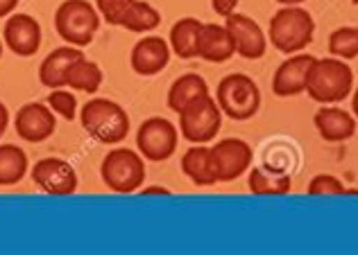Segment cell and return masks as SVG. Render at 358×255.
I'll use <instances>...</instances> for the list:
<instances>
[{
  "label": "cell",
  "mask_w": 358,
  "mask_h": 255,
  "mask_svg": "<svg viewBox=\"0 0 358 255\" xmlns=\"http://www.w3.org/2000/svg\"><path fill=\"white\" fill-rule=\"evenodd\" d=\"M306 93L317 104H341L354 93V70L338 56H315L306 79Z\"/></svg>",
  "instance_id": "cell-1"
},
{
  "label": "cell",
  "mask_w": 358,
  "mask_h": 255,
  "mask_svg": "<svg viewBox=\"0 0 358 255\" xmlns=\"http://www.w3.org/2000/svg\"><path fill=\"white\" fill-rule=\"evenodd\" d=\"M315 36V21L304 7L288 5L270 18L268 41L281 54L304 52Z\"/></svg>",
  "instance_id": "cell-2"
},
{
  "label": "cell",
  "mask_w": 358,
  "mask_h": 255,
  "mask_svg": "<svg viewBox=\"0 0 358 255\" xmlns=\"http://www.w3.org/2000/svg\"><path fill=\"white\" fill-rule=\"evenodd\" d=\"M82 129L102 145H120L129 134L127 111L114 100L96 98L80 109Z\"/></svg>",
  "instance_id": "cell-3"
},
{
  "label": "cell",
  "mask_w": 358,
  "mask_h": 255,
  "mask_svg": "<svg viewBox=\"0 0 358 255\" xmlns=\"http://www.w3.org/2000/svg\"><path fill=\"white\" fill-rule=\"evenodd\" d=\"M100 176L111 192L116 194H134L145 183L148 169L145 158L138 154V149L129 147H116L102 158Z\"/></svg>",
  "instance_id": "cell-4"
},
{
  "label": "cell",
  "mask_w": 358,
  "mask_h": 255,
  "mask_svg": "<svg viewBox=\"0 0 358 255\" xmlns=\"http://www.w3.org/2000/svg\"><path fill=\"white\" fill-rule=\"evenodd\" d=\"M215 102H218L222 116L236 122H245L259 113L261 91L250 75L231 72L220 79L218 88H215Z\"/></svg>",
  "instance_id": "cell-5"
},
{
  "label": "cell",
  "mask_w": 358,
  "mask_h": 255,
  "mask_svg": "<svg viewBox=\"0 0 358 255\" xmlns=\"http://www.w3.org/2000/svg\"><path fill=\"white\" fill-rule=\"evenodd\" d=\"M100 27V14L96 5L89 0H64L55 12V30L62 39L75 45V48H84L93 41Z\"/></svg>",
  "instance_id": "cell-6"
},
{
  "label": "cell",
  "mask_w": 358,
  "mask_h": 255,
  "mask_svg": "<svg viewBox=\"0 0 358 255\" xmlns=\"http://www.w3.org/2000/svg\"><path fill=\"white\" fill-rule=\"evenodd\" d=\"M177 116H179V134L191 145H209L220 134L222 111L215 98H211V93L191 102Z\"/></svg>",
  "instance_id": "cell-7"
},
{
  "label": "cell",
  "mask_w": 358,
  "mask_h": 255,
  "mask_svg": "<svg viewBox=\"0 0 358 255\" xmlns=\"http://www.w3.org/2000/svg\"><path fill=\"white\" fill-rule=\"evenodd\" d=\"M252 145L241 138H222L209 147V163L215 183H229L241 178L252 167Z\"/></svg>",
  "instance_id": "cell-8"
},
{
  "label": "cell",
  "mask_w": 358,
  "mask_h": 255,
  "mask_svg": "<svg viewBox=\"0 0 358 255\" xmlns=\"http://www.w3.org/2000/svg\"><path fill=\"white\" fill-rule=\"evenodd\" d=\"M179 131L166 118H148L136 131V149L150 163H164L177 152Z\"/></svg>",
  "instance_id": "cell-9"
},
{
  "label": "cell",
  "mask_w": 358,
  "mask_h": 255,
  "mask_svg": "<svg viewBox=\"0 0 358 255\" xmlns=\"http://www.w3.org/2000/svg\"><path fill=\"white\" fill-rule=\"evenodd\" d=\"M32 181L36 183L39 190H43L45 194H52V196H71L78 190V172L75 167L64 158H41L36 160L34 167H32Z\"/></svg>",
  "instance_id": "cell-10"
},
{
  "label": "cell",
  "mask_w": 358,
  "mask_h": 255,
  "mask_svg": "<svg viewBox=\"0 0 358 255\" xmlns=\"http://www.w3.org/2000/svg\"><path fill=\"white\" fill-rule=\"evenodd\" d=\"M14 129H16V136L25 140V143H30V145L45 143V140L55 134V129H57L55 111L48 104H41V102L23 104V107L16 111Z\"/></svg>",
  "instance_id": "cell-11"
},
{
  "label": "cell",
  "mask_w": 358,
  "mask_h": 255,
  "mask_svg": "<svg viewBox=\"0 0 358 255\" xmlns=\"http://www.w3.org/2000/svg\"><path fill=\"white\" fill-rule=\"evenodd\" d=\"M224 27L231 34L236 54H241L243 59L257 61L268 52V34L263 32V27L254 18L234 12L224 18Z\"/></svg>",
  "instance_id": "cell-12"
},
{
  "label": "cell",
  "mask_w": 358,
  "mask_h": 255,
  "mask_svg": "<svg viewBox=\"0 0 358 255\" xmlns=\"http://www.w3.org/2000/svg\"><path fill=\"white\" fill-rule=\"evenodd\" d=\"M3 43L16 56H32L41 48V25L30 14L7 16L3 27Z\"/></svg>",
  "instance_id": "cell-13"
},
{
  "label": "cell",
  "mask_w": 358,
  "mask_h": 255,
  "mask_svg": "<svg viewBox=\"0 0 358 255\" xmlns=\"http://www.w3.org/2000/svg\"><path fill=\"white\" fill-rule=\"evenodd\" d=\"M315 56L313 54H290L288 59L275 70L272 77V93L277 98H295L306 93V79L313 65Z\"/></svg>",
  "instance_id": "cell-14"
},
{
  "label": "cell",
  "mask_w": 358,
  "mask_h": 255,
  "mask_svg": "<svg viewBox=\"0 0 358 255\" xmlns=\"http://www.w3.org/2000/svg\"><path fill=\"white\" fill-rule=\"evenodd\" d=\"M171 54L173 50L166 39H162V36H143L131 48V70L141 75V77H152V75H159L171 63Z\"/></svg>",
  "instance_id": "cell-15"
},
{
  "label": "cell",
  "mask_w": 358,
  "mask_h": 255,
  "mask_svg": "<svg viewBox=\"0 0 358 255\" xmlns=\"http://www.w3.org/2000/svg\"><path fill=\"white\" fill-rule=\"evenodd\" d=\"M313 125L324 143H345V140L354 138L358 120L354 118V113L336 107V104H322V109H317L313 116Z\"/></svg>",
  "instance_id": "cell-16"
},
{
  "label": "cell",
  "mask_w": 358,
  "mask_h": 255,
  "mask_svg": "<svg viewBox=\"0 0 358 255\" xmlns=\"http://www.w3.org/2000/svg\"><path fill=\"white\" fill-rule=\"evenodd\" d=\"M236 54L231 34L224 25L204 23L197 36V56L209 63H224Z\"/></svg>",
  "instance_id": "cell-17"
},
{
  "label": "cell",
  "mask_w": 358,
  "mask_h": 255,
  "mask_svg": "<svg viewBox=\"0 0 358 255\" xmlns=\"http://www.w3.org/2000/svg\"><path fill=\"white\" fill-rule=\"evenodd\" d=\"M84 56V52L75 45H62L55 48L39 65V82L45 88H66V77H69L71 65Z\"/></svg>",
  "instance_id": "cell-18"
},
{
  "label": "cell",
  "mask_w": 358,
  "mask_h": 255,
  "mask_svg": "<svg viewBox=\"0 0 358 255\" xmlns=\"http://www.w3.org/2000/svg\"><path fill=\"white\" fill-rule=\"evenodd\" d=\"M248 187L257 196H284L293 190V178L281 167L259 165V167H250Z\"/></svg>",
  "instance_id": "cell-19"
},
{
  "label": "cell",
  "mask_w": 358,
  "mask_h": 255,
  "mask_svg": "<svg viewBox=\"0 0 358 255\" xmlns=\"http://www.w3.org/2000/svg\"><path fill=\"white\" fill-rule=\"evenodd\" d=\"M209 95V84L197 72H186L182 77H177L171 88H168V109L179 113L191 102Z\"/></svg>",
  "instance_id": "cell-20"
},
{
  "label": "cell",
  "mask_w": 358,
  "mask_h": 255,
  "mask_svg": "<svg viewBox=\"0 0 358 255\" xmlns=\"http://www.w3.org/2000/svg\"><path fill=\"white\" fill-rule=\"evenodd\" d=\"M202 21H197L193 16L179 18V21L171 27L168 34V45H171L173 54L179 59H195L197 56V36L202 30Z\"/></svg>",
  "instance_id": "cell-21"
},
{
  "label": "cell",
  "mask_w": 358,
  "mask_h": 255,
  "mask_svg": "<svg viewBox=\"0 0 358 255\" xmlns=\"http://www.w3.org/2000/svg\"><path fill=\"white\" fill-rule=\"evenodd\" d=\"M182 172L191 178L197 187L215 185V178L211 174L209 163V145H191L182 156Z\"/></svg>",
  "instance_id": "cell-22"
},
{
  "label": "cell",
  "mask_w": 358,
  "mask_h": 255,
  "mask_svg": "<svg viewBox=\"0 0 358 255\" xmlns=\"http://www.w3.org/2000/svg\"><path fill=\"white\" fill-rule=\"evenodd\" d=\"M159 25H162V14L145 0H131L127 12L120 18V27L134 34H148L157 30Z\"/></svg>",
  "instance_id": "cell-23"
},
{
  "label": "cell",
  "mask_w": 358,
  "mask_h": 255,
  "mask_svg": "<svg viewBox=\"0 0 358 255\" xmlns=\"http://www.w3.org/2000/svg\"><path fill=\"white\" fill-rule=\"evenodd\" d=\"M27 174V154L18 145H0V185L21 183Z\"/></svg>",
  "instance_id": "cell-24"
},
{
  "label": "cell",
  "mask_w": 358,
  "mask_h": 255,
  "mask_svg": "<svg viewBox=\"0 0 358 255\" xmlns=\"http://www.w3.org/2000/svg\"><path fill=\"white\" fill-rule=\"evenodd\" d=\"M102 86V70L96 61H89L87 56H80L71 65L69 77H66V88L82 91V93H96Z\"/></svg>",
  "instance_id": "cell-25"
},
{
  "label": "cell",
  "mask_w": 358,
  "mask_h": 255,
  "mask_svg": "<svg viewBox=\"0 0 358 255\" xmlns=\"http://www.w3.org/2000/svg\"><path fill=\"white\" fill-rule=\"evenodd\" d=\"M329 54L338 56L343 61H350L358 56V27L356 25H345L338 27L329 36Z\"/></svg>",
  "instance_id": "cell-26"
},
{
  "label": "cell",
  "mask_w": 358,
  "mask_h": 255,
  "mask_svg": "<svg viewBox=\"0 0 358 255\" xmlns=\"http://www.w3.org/2000/svg\"><path fill=\"white\" fill-rule=\"evenodd\" d=\"M306 192L310 196H345L347 187L341 178L334 176V174H317V176L310 178Z\"/></svg>",
  "instance_id": "cell-27"
},
{
  "label": "cell",
  "mask_w": 358,
  "mask_h": 255,
  "mask_svg": "<svg viewBox=\"0 0 358 255\" xmlns=\"http://www.w3.org/2000/svg\"><path fill=\"white\" fill-rule=\"evenodd\" d=\"M45 104H48V107L57 113V116H62L64 120L73 122L75 118H78V98H75L71 91L52 88V93L48 95V100H45Z\"/></svg>",
  "instance_id": "cell-28"
},
{
  "label": "cell",
  "mask_w": 358,
  "mask_h": 255,
  "mask_svg": "<svg viewBox=\"0 0 358 255\" xmlns=\"http://www.w3.org/2000/svg\"><path fill=\"white\" fill-rule=\"evenodd\" d=\"M131 0H96V9L100 18H105L109 25H120L122 14L127 12Z\"/></svg>",
  "instance_id": "cell-29"
},
{
  "label": "cell",
  "mask_w": 358,
  "mask_h": 255,
  "mask_svg": "<svg viewBox=\"0 0 358 255\" xmlns=\"http://www.w3.org/2000/svg\"><path fill=\"white\" fill-rule=\"evenodd\" d=\"M211 7H213V12L218 14V16L227 18L229 14L236 12L238 0H211Z\"/></svg>",
  "instance_id": "cell-30"
},
{
  "label": "cell",
  "mask_w": 358,
  "mask_h": 255,
  "mask_svg": "<svg viewBox=\"0 0 358 255\" xmlns=\"http://www.w3.org/2000/svg\"><path fill=\"white\" fill-rule=\"evenodd\" d=\"M18 0H0V18H7L16 12Z\"/></svg>",
  "instance_id": "cell-31"
},
{
  "label": "cell",
  "mask_w": 358,
  "mask_h": 255,
  "mask_svg": "<svg viewBox=\"0 0 358 255\" xmlns=\"http://www.w3.org/2000/svg\"><path fill=\"white\" fill-rule=\"evenodd\" d=\"M138 192L143 194V196H150V194H164V196H168V194H171V190H168V187H164V185H148V187L143 185Z\"/></svg>",
  "instance_id": "cell-32"
},
{
  "label": "cell",
  "mask_w": 358,
  "mask_h": 255,
  "mask_svg": "<svg viewBox=\"0 0 358 255\" xmlns=\"http://www.w3.org/2000/svg\"><path fill=\"white\" fill-rule=\"evenodd\" d=\"M7 127H9V111H7L5 104L0 102V138H3V134L7 131Z\"/></svg>",
  "instance_id": "cell-33"
},
{
  "label": "cell",
  "mask_w": 358,
  "mask_h": 255,
  "mask_svg": "<svg viewBox=\"0 0 358 255\" xmlns=\"http://www.w3.org/2000/svg\"><path fill=\"white\" fill-rule=\"evenodd\" d=\"M352 113H354V118L358 120V88L354 91V95H352Z\"/></svg>",
  "instance_id": "cell-34"
},
{
  "label": "cell",
  "mask_w": 358,
  "mask_h": 255,
  "mask_svg": "<svg viewBox=\"0 0 358 255\" xmlns=\"http://www.w3.org/2000/svg\"><path fill=\"white\" fill-rule=\"evenodd\" d=\"M279 5H284V7H288V5H301V3H306V0H277Z\"/></svg>",
  "instance_id": "cell-35"
},
{
  "label": "cell",
  "mask_w": 358,
  "mask_h": 255,
  "mask_svg": "<svg viewBox=\"0 0 358 255\" xmlns=\"http://www.w3.org/2000/svg\"><path fill=\"white\" fill-rule=\"evenodd\" d=\"M0 59H3V41H0Z\"/></svg>",
  "instance_id": "cell-36"
},
{
  "label": "cell",
  "mask_w": 358,
  "mask_h": 255,
  "mask_svg": "<svg viewBox=\"0 0 358 255\" xmlns=\"http://www.w3.org/2000/svg\"><path fill=\"white\" fill-rule=\"evenodd\" d=\"M352 3H354V5H358V0H352Z\"/></svg>",
  "instance_id": "cell-37"
}]
</instances>
